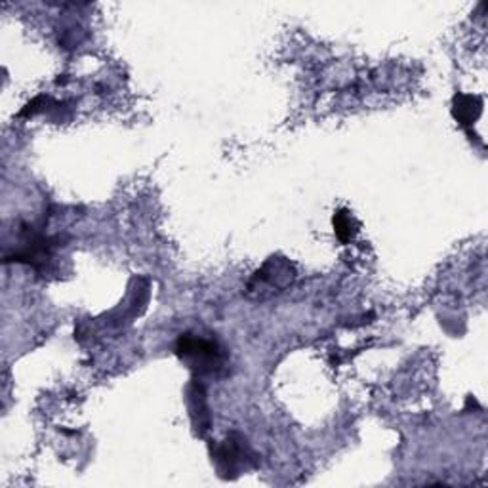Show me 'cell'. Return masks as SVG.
Segmentation results:
<instances>
[{"label": "cell", "mask_w": 488, "mask_h": 488, "mask_svg": "<svg viewBox=\"0 0 488 488\" xmlns=\"http://www.w3.org/2000/svg\"><path fill=\"white\" fill-rule=\"evenodd\" d=\"M176 355L198 378H223L229 374V353L216 338L186 332L176 341Z\"/></svg>", "instance_id": "obj_1"}, {"label": "cell", "mask_w": 488, "mask_h": 488, "mask_svg": "<svg viewBox=\"0 0 488 488\" xmlns=\"http://www.w3.org/2000/svg\"><path fill=\"white\" fill-rule=\"evenodd\" d=\"M296 277V268L287 258H269L252 275L247 284V296L254 300H268L280 294Z\"/></svg>", "instance_id": "obj_2"}, {"label": "cell", "mask_w": 488, "mask_h": 488, "mask_svg": "<svg viewBox=\"0 0 488 488\" xmlns=\"http://www.w3.org/2000/svg\"><path fill=\"white\" fill-rule=\"evenodd\" d=\"M214 462L221 477L235 479L240 475L242 470H249V465L254 462V452L249 449L244 439L231 435L228 441L216 444L214 449Z\"/></svg>", "instance_id": "obj_3"}, {"label": "cell", "mask_w": 488, "mask_h": 488, "mask_svg": "<svg viewBox=\"0 0 488 488\" xmlns=\"http://www.w3.org/2000/svg\"><path fill=\"white\" fill-rule=\"evenodd\" d=\"M189 411H191V420L195 430L198 435H205L210 430V412L207 404V391L205 385L200 383V380H195L189 388Z\"/></svg>", "instance_id": "obj_4"}, {"label": "cell", "mask_w": 488, "mask_h": 488, "mask_svg": "<svg viewBox=\"0 0 488 488\" xmlns=\"http://www.w3.org/2000/svg\"><path fill=\"white\" fill-rule=\"evenodd\" d=\"M483 111V101L475 96H465V94H458L454 97V117L460 122L462 127H473V122L479 118Z\"/></svg>", "instance_id": "obj_5"}, {"label": "cell", "mask_w": 488, "mask_h": 488, "mask_svg": "<svg viewBox=\"0 0 488 488\" xmlns=\"http://www.w3.org/2000/svg\"><path fill=\"white\" fill-rule=\"evenodd\" d=\"M334 231L338 235V239L341 242H348L351 240V237L355 235V229H353V216L348 212V210H340L336 216H334Z\"/></svg>", "instance_id": "obj_6"}]
</instances>
